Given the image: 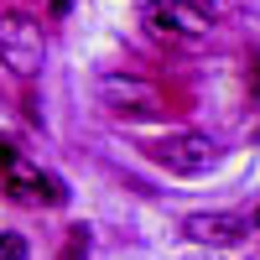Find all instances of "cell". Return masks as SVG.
<instances>
[{"instance_id": "4", "label": "cell", "mask_w": 260, "mask_h": 260, "mask_svg": "<svg viewBox=\"0 0 260 260\" xmlns=\"http://www.w3.org/2000/svg\"><path fill=\"white\" fill-rule=\"evenodd\" d=\"M146 156L167 172H203V167H213V141L198 136V130H172V136L146 146Z\"/></svg>"}, {"instance_id": "3", "label": "cell", "mask_w": 260, "mask_h": 260, "mask_svg": "<svg viewBox=\"0 0 260 260\" xmlns=\"http://www.w3.org/2000/svg\"><path fill=\"white\" fill-rule=\"evenodd\" d=\"M141 21L167 42H203L213 31V16L203 6H192V0H151L141 11Z\"/></svg>"}, {"instance_id": "7", "label": "cell", "mask_w": 260, "mask_h": 260, "mask_svg": "<svg viewBox=\"0 0 260 260\" xmlns=\"http://www.w3.org/2000/svg\"><path fill=\"white\" fill-rule=\"evenodd\" d=\"M31 250H26V240H21L16 229H0V260H26Z\"/></svg>"}, {"instance_id": "10", "label": "cell", "mask_w": 260, "mask_h": 260, "mask_svg": "<svg viewBox=\"0 0 260 260\" xmlns=\"http://www.w3.org/2000/svg\"><path fill=\"white\" fill-rule=\"evenodd\" d=\"M250 224H255V229H260V208H255V219H250Z\"/></svg>"}, {"instance_id": "6", "label": "cell", "mask_w": 260, "mask_h": 260, "mask_svg": "<svg viewBox=\"0 0 260 260\" xmlns=\"http://www.w3.org/2000/svg\"><path fill=\"white\" fill-rule=\"evenodd\" d=\"M187 240H198V245H234V240H245L250 224L240 219V213H192V219L182 224Z\"/></svg>"}, {"instance_id": "2", "label": "cell", "mask_w": 260, "mask_h": 260, "mask_svg": "<svg viewBox=\"0 0 260 260\" xmlns=\"http://www.w3.org/2000/svg\"><path fill=\"white\" fill-rule=\"evenodd\" d=\"M47 57V37L31 16H0V62L16 78H31Z\"/></svg>"}, {"instance_id": "1", "label": "cell", "mask_w": 260, "mask_h": 260, "mask_svg": "<svg viewBox=\"0 0 260 260\" xmlns=\"http://www.w3.org/2000/svg\"><path fill=\"white\" fill-rule=\"evenodd\" d=\"M94 94H99V104L110 115H130V120H141V115H156L161 110V89L151 78H141V73H99V83H94Z\"/></svg>"}, {"instance_id": "9", "label": "cell", "mask_w": 260, "mask_h": 260, "mask_svg": "<svg viewBox=\"0 0 260 260\" xmlns=\"http://www.w3.org/2000/svg\"><path fill=\"white\" fill-rule=\"evenodd\" d=\"M250 68H255V83H260V57H255V62H250Z\"/></svg>"}, {"instance_id": "8", "label": "cell", "mask_w": 260, "mask_h": 260, "mask_svg": "<svg viewBox=\"0 0 260 260\" xmlns=\"http://www.w3.org/2000/svg\"><path fill=\"white\" fill-rule=\"evenodd\" d=\"M89 255V229H68V245H62V260H78Z\"/></svg>"}, {"instance_id": "5", "label": "cell", "mask_w": 260, "mask_h": 260, "mask_svg": "<svg viewBox=\"0 0 260 260\" xmlns=\"http://www.w3.org/2000/svg\"><path fill=\"white\" fill-rule=\"evenodd\" d=\"M6 177H11V192H16L21 203H47V208H62V203H68V187H62L52 172H37V167H26V161H16Z\"/></svg>"}]
</instances>
